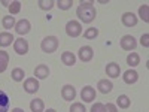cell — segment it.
Returning a JSON list of instances; mask_svg holds the SVG:
<instances>
[{"instance_id": "obj_1", "label": "cell", "mask_w": 149, "mask_h": 112, "mask_svg": "<svg viewBox=\"0 0 149 112\" xmlns=\"http://www.w3.org/2000/svg\"><path fill=\"white\" fill-rule=\"evenodd\" d=\"M76 15L79 17V20L82 22H86V24L93 22L95 20V15H97L94 3L93 2H84V0H82L81 5L76 9Z\"/></svg>"}, {"instance_id": "obj_2", "label": "cell", "mask_w": 149, "mask_h": 112, "mask_svg": "<svg viewBox=\"0 0 149 112\" xmlns=\"http://www.w3.org/2000/svg\"><path fill=\"white\" fill-rule=\"evenodd\" d=\"M40 48H42V51L46 52V54L54 52L55 49L58 48V37H55V36H46L45 39L40 42Z\"/></svg>"}, {"instance_id": "obj_3", "label": "cell", "mask_w": 149, "mask_h": 112, "mask_svg": "<svg viewBox=\"0 0 149 112\" xmlns=\"http://www.w3.org/2000/svg\"><path fill=\"white\" fill-rule=\"evenodd\" d=\"M66 33H67L70 37H78V36L82 33V26H81V22L74 21V20L69 21V22L66 24Z\"/></svg>"}, {"instance_id": "obj_4", "label": "cell", "mask_w": 149, "mask_h": 112, "mask_svg": "<svg viewBox=\"0 0 149 112\" xmlns=\"http://www.w3.org/2000/svg\"><path fill=\"white\" fill-rule=\"evenodd\" d=\"M14 49H15L17 54L26 55L29 52V42L26 39H22V37H19V39L14 41Z\"/></svg>"}, {"instance_id": "obj_5", "label": "cell", "mask_w": 149, "mask_h": 112, "mask_svg": "<svg viewBox=\"0 0 149 112\" xmlns=\"http://www.w3.org/2000/svg\"><path fill=\"white\" fill-rule=\"evenodd\" d=\"M136 45H137V42H136V39L131 34H127L121 39V48L124 51H131V49L136 48Z\"/></svg>"}, {"instance_id": "obj_6", "label": "cell", "mask_w": 149, "mask_h": 112, "mask_svg": "<svg viewBox=\"0 0 149 112\" xmlns=\"http://www.w3.org/2000/svg\"><path fill=\"white\" fill-rule=\"evenodd\" d=\"M81 99H82L84 102H86V103L93 102L94 99H95V90L93 88V87H90V85L84 87L82 91H81Z\"/></svg>"}, {"instance_id": "obj_7", "label": "cell", "mask_w": 149, "mask_h": 112, "mask_svg": "<svg viewBox=\"0 0 149 112\" xmlns=\"http://www.w3.org/2000/svg\"><path fill=\"white\" fill-rule=\"evenodd\" d=\"M61 96H63L64 100H74V97H76V90H74L73 85H64L63 88H61Z\"/></svg>"}, {"instance_id": "obj_8", "label": "cell", "mask_w": 149, "mask_h": 112, "mask_svg": "<svg viewBox=\"0 0 149 112\" xmlns=\"http://www.w3.org/2000/svg\"><path fill=\"white\" fill-rule=\"evenodd\" d=\"M24 90H26V93H29V94L36 93L37 90H39V82H37V79L36 78L26 79V82H24Z\"/></svg>"}, {"instance_id": "obj_9", "label": "cell", "mask_w": 149, "mask_h": 112, "mask_svg": "<svg viewBox=\"0 0 149 112\" xmlns=\"http://www.w3.org/2000/svg\"><path fill=\"white\" fill-rule=\"evenodd\" d=\"M121 20H122V24L125 27H134L136 24H137V17H136L133 12H125V14L121 17Z\"/></svg>"}, {"instance_id": "obj_10", "label": "cell", "mask_w": 149, "mask_h": 112, "mask_svg": "<svg viewBox=\"0 0 149 112\" xmlns=\"http://www.w3.org/2000/svg\"><path fill=\"white\" fill-rule=\"evenodd\" d=\"M31 26H30V21L29 20H19L17 24H15V30L18 34H27L30 32Z\"/></svg>"}, {"instance_id": "obj_11", "label": "cell", "mask_w": 149, "mask_h": 112, "mask_svg": "<svg viewBox=\"0 0 149 112\" xmlns=\"http://www.w3.org/2000/svg\"><path fill=\"white\" fill-rule=\"evenodd\" d=\"M93 57H94V49L91 46L86 45L79 49V58L82 61H90V60H93Z\"/></svg>"}, {"instance_id": "obj_12", "label": "cell", "mask_w": 149, "mask_h": 112, "mask_svg": "<svg viewBox=\"0 0 149 112\" xmlns=\"http://www.w3.org/2000/svg\"><path fill=\"white\" fill-rule=\"evenodd\" d=\"M97 88H98V91H100V93L107 94V93L112 91V88H113V84H112L110 81H107V79H100V81H98V84H97Z\"/></svg>"}, {"instance_id": "obj_13", "label": "cell", "mask_w": 149, "mask_h": 112, "mask_svg": "<svg viewBox=\"0 0 149 112\" xmlns=\"http://www.w3.org/2000/svg\"><path fill=\"white\" fill-rule=\"evenodd\" d=\"M34 76L37 79H45L49 76V69L46 64H39L36 69H34Z\"/></svg>"}, {"instance_id": "obj_14", "label": "cell", "mask_w": 149, "mask_h": 112, "mask_svg": "<svg viewBox=\"0 0 149 112\" xmlns=\"http://www.w3.org/2000/svg\"><path fill=\"white\" fill-rule=\"evenodd\" d=\"M106 73H107V76H110V78H118L119 73H121L119 64H116V63H109V64L106 66Z\"/></svg>"}, {"instance_id": "obj_15", "label": "cell", "mask_w": 149, "mask_h": 112, "mask_svg": "<svg viewBox=\"0 0 149 112\" xmlns=\"http://www.w3.org/2000/svg\"><path fill=\"white\" fill-rule=\"evenodd\" d=\"M124 82L125 84H134V82H137V79H139V73L136 72V70H133V69H130V70H127L125 73H124Z\"/></svg>"}, {"instance_id": "obj_16", "label": "cell", "mask_w": 149, "mask_h": 112, "mask_svg": "<svg viewBox=\"0 0 149 112\" xmlns=\"http://www.w3.org/2000/svg\"><path fill=\"white\" fill-rule=\"evenodd\" d=\"M61 61H63V63H64L66 66H73L74 63H76V57H74V54H73V52L66 51V52L61 54Z\"/></svg>"}, {"instance_id": "obj_17", "label": "cell", "mask_w": 149, "mask_h": 112, "mask_svg": "<svg viewBox=\"0 0 149 112\" xmlns=\"http://www.w3.org/2000/svg\"><path fill=\"white\" fill-rule=\"evenodd\" d=\"M9 111V97L5 91L0 90V112H8Z\"/></svg>"}, {"instance_id": "obj_18", "label": "cell", "mask_w": 149, "mask_h": 112, "mask_svg": "<svg viewBox=\"0 0 149 112\" xmlns=\"http://www.w3.org/2000/svg\"><path fill=\"white\" fill-rule=\"evenodd\" d=\"M12 41H15V39H14V36H12L9 32L0 33V46H9L12 43Z\"/></svg>"}, {"instance_id": "obj_19", "label": "cell", "mask_w": 149, "mask_h": 112, "mask_svg": "<svg viewBox=\"0 0 149 112\" xmlns=\"http://www.w3.org/2000/svg\"><path fill=\"white\" fill-rule=\"evenodd\" d=\"M30 109H31V112H43V109H45L43 100L42 99H34V100H31Z\"/></svg>"}, {"instance_id": "obj_20", "label": "cell", "mask_w": 149, "mask_h": 112, "mask_svg": "<svg viewBox=\"0 0 149 112\" xmlns=\"http://www.w3.org/2000/svg\"><path fill=\"white\" fill-rule=\"evenodd\" d=\"M9 64V54L6 51H0V73L5 72Z\"/></svg>"}, {"instance_id": "obj_21", "label": "cell", "mask_w": 149, "mask_h": 112, "mask_svg": "<svg viewBox=\"0 0 149 112\" xmlns=\"http://www.w3.org/2000/svg\"><path fill=\"white\" fill-rule=\"evenodd\" d=\"M130 103H131V100L128 99V96H125V94H121V96H118V99H116V105H118L121 109H127V108L130 106Z\"/></svg>"}, {"instance_id": "obj_22", "label": "cell", "mask_w": 149, "mask_h": 112, "mask_svg": "<svg viewBox=\"0 0 149 112\" xmlns=\"http://www.w3.org/2000/svg\"><path fill=\"white\" fill-rule=\"evenodd\" d=\"M10 76H12V79H14L15 82H21V81L24 79V76H26V73H24V70H22V69L17 67V69L12 70Z\"/></svg>"}, {"instance_id": "obj_23", "label": "cell", "mask_w": 149, "mask_h": 112, "mask_svg": "<svg viewBox=\"0 0 149 112\" xmlns=\"http://www.w3.org/2000/svg\"><path fill=\"white\" fill-rule=\"evenodd\" d=\"M139 17L145 21V22H149V6L148 5H142L139 8Z\"/></svg>"}, {"instance_id": "obj_24", "label": "cell", "mask_w": 149, "mask_h": 112, "mask_svg": "<svg viewBox=\"0 0 149 112\" xmlns=\"http://www.w3.org/2000/svg\"><path fill=\"white\" fill-rule=\"evenodd\" d=\"M127 63L131 66V67H134V66H137L139 63H140V57H139V54H136V52H131L128 57H127Z\"/></svg>"}, {"instance_id": "obj_25", "label": "cell", "mask_w": 149, "mask_h": 112, "mask_svg": "<svg viewBox=\"0 0 149 112\" xmlns=\"http://www.w3.org/2000/svg\"><path fill=\"white\" fill-rule=\"evenodd\" d=\"M2 22H3V27H5V29H8V30H9V29H12V27H14L15 24H17V22H15V17H12V15L3 17V21H2Z\"/></svg>"}, {"instance_id": "obj_26", "label": "cell", "mask_w": 149, "mask_h": 112, "mask_svg": "<svg viewBox=\"0 0 149 112\" xmlns=\"http://www.w3.org/2000/svg\"><path fill=\"white\" fill-rule=\"evenodd\" d=\"M37 5H39V8L43 9V10H49V9L54 8L55 2H52V0H39V2H37Z\"/></svg>"}, {"instance_id": "obj_27", "label": "cell", "mask_w": 149, "mask_h": 112, "mask_svg": "<svg viewBox=\"0 0 149 112\" xmlns=\"http://www.w3.org/2000/svg\"><path fill=\"white\" fill-rule=\"evenodd\" d=\"M61 10H67V9H70L72 8V5H73V0H58V2L55 3Z\"/></svg>"}, {"instance_id": "obj_28", "label": "cell", "mask_w": 149, "mask_h": 112, "mask_svg": "<svg viewBox=\"0 0 149 112\" xmlns=\"http://www.w3.org/2000/svg\"><path fill=\"white\" fill-rule=\"evenodd\" d=\"M84 36L86 37V39H95V37L98 36V29H95V27H90L88 30H85Z\"/></svg>"}, {"instance_id": "obj_29", "label": "cell", "mask_w": 149, "mask_h": 112, "mask_svg": "<svg viewBox=\"0 0 149 112\" xmlns=\"http://www.w3.org/2000/svg\"><path fill=\"white\" fill-rule=\"evenodd\" d=\"M19 10H21V2H10V5H9V12H10V15L18 14Z\"/></svg>"}, {"instance_id": "obj_30", "label": "cell", "mask_w": 149, "mask_h": 112, "mask_svg": "<svg viewBox=\"0 0 149 112\" xmlns=\"http://www.w3.org/2000/svg\"><path fill=\"white\" fill-rule=\"evenodd\" d=\"M70 112H85V106L82 105V103H73L72 106H70Z\"/></svg>"}, {"instance_id": "obj_31", "label": "cell", "mask_w": 149, "mask_h": 112, "mask_svg": "<svg viewBox=\"0 0 149 112\" xmlns=\"http://www.w3.org/2000/svg\"><path fill=\"white\" fill-rule=\"evenodd\" d=\"M91 112H106L104 105H103V103H95V105H93Z\"/></svg>"}, {"instance_id": "obj_32", "label": "cell", "mask_w": 149, "mask_h": 112, "mask_svg": "<svg viewBox=\"0 0 149 112\" xmlns=\"http://www.w3.org/2000/svg\"><path fill=\"white\" fill-rule=\"evenodd\" d=\"M140 43H142L145 48H148V46H149V34H148V33H145V34L140 37Z\"/></svg>"}, {"instance_id": "obj_33", "label": "cell", "mask_w": 149, "mask_h": 112, "mask_svg": "<svg viewBox=\"0 0 149 112\" xmlns=\"http://www.w3.org/2000/svg\"><path fill=\"white\" fill-rule=\"evenodd\" d=\"M104 109H106V112H118V108H116L113 103H107V105L104 106Z\"/></svg>"}, {"instance_id": "obj_34", "label": "cell", "mask_w": 149, "mask_h": 112, "mask_svg": "<svg viewBox=\"0 0 149 112\" xmlns=\"http://www.w3.org/2000/svg\"><path fill=\"white\" fill-rule=\"evenodd\" d=\"M12 112H24L21 108H15V109H12Z\"/></svg>"}, {"instance_id": "obj_35", "label": "cell", "mask_w": 149, "mask_h": 112, "mask_svg": "<svg viewBox=\"0 0 149 112\" xmlns=\"http://www.w3.org/2000/svg\"><path fill=\"white\" fill-rule=\"evenodd\" d=\"M2 5H5V6H9V5H10V2H2Z\"/></svg>"}, {"instance_id": "obj_36", "label": "cell", "mask_w": 149, "mask_h": 112, "mask_svg": "<svg viewBox=\"0 0 149 112\" xmlns=\"http://www.w3.org/2000/svg\"><path fill=\"white\" fill-rule=\"evenodd\" d=\"M46 112H57V111H55V109H48Z\"/></svg>"}]
</instances>
